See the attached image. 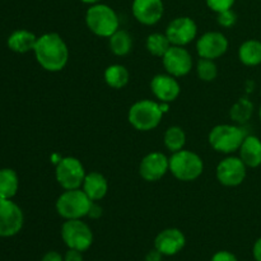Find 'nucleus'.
Here are the masks:
<instances>
[{"label": "nucleus", "instance_id": "1", "mask_svg": "<svg viewBox=\"0 0 261 261\" xmlns=\"http://www.w3.org/2000/svg\"><path fill=\"white\" fill-rule=\"evenodd\" d=\"M33 53L41 68L50 73H58L68 65L69 48L59 33L50 32L40 36Z\"/></svg>", "mask_w": 261, "mask_h": 261}, {"label": "nucleus", "instance_id": "2", "mask_svg": "<svg viewBox=\"0 0 261 261\" xmlns=\"http://www.w3.org/2000/svg\"><path fill=\"white\" fill-rule=\"evenodd\" d=\"M168 103H158L152 99L135 102L127 112L130 125L139 132H150L160 125Z\"/></svg>", "mask_w": 261, "mask_h": 261}, {"label": "nucleus", "instance_id": "3", "mask_svg": "<svg viewBox=\"0 0 261 261\" xmlns=\"http://www.w3.org/2000/svg\"><path fill=\"white\" fill-rule=\"evenodd\" d=\"M86 24L96 36L110 38L120 28V19L111 7L97 3L87 9Z\"/></svg>", "mask_w": 261, "mask_h": 261}, {"label": "nucleus", "instance_id": "4", "mask_svg": "<svg viewBox=\"0 0 261 261\" xmlns=\"http://www.w3.org/2000/svg\"><path fill=\"white\" fill-rule=\"evenodd\" d=\"M247 133L239 124H221L214 126L208 135V142L216 152L231 154L237 152Z\"/></svg>", "mask_w": 261, "mask_h": 261}, {"label": "nucleus", "instance_id": "5", "mask_svg": "<svg viewBox=\"0 0 261 261\" xmlns=\"http://www.w3.org/2000/svg\"><path fill=\"white\" fill-rule=\"evenodd\" d=\"M204 162L200 155L191 150L181 149L170 157V172L184 182L195 181L203 175Z\"/></svg>", "mask_w": 261, "mask_h": 261}, {"label": "nucleus", "instance_id": "6", "mask_svg": "<svg viewBox=\"0 0 261 261\" xmlns=\"http://www.w3.org/2000/svg\"><path fill=\"white\" fill-rule=\"evenodd\" d=\"M93 201L87 196L81 189L65 190L58 198L55 204L56 212L61 218L66 219H82L88 216V212Z\"/></svg>", "mask_w": 261, "mask_h": 261}, {"label": "nucleus", "instance_id": "7", "mask_svg": "<svg viewBox=\"0 0 261 261\" xmlns=\"http://www.w3.org/2000/svg\"><path fill=\"white\" fill-rule=\"evenodd\" d=\"M61 239L68 249L87 251L93 244V233L82 219H66L61 226Z\"/></svg>", "mask_w": 261, "mask_h": 261}, {"label": "nucleus", "instance_id": "8", "mask_svg": "<svg viewBox=\"0 0 261 261\" xmlns=\"http://www.w3.org/2000/svg\"><path fill=\"white\" fill-rule=\"evenodd\" d=\"M86 175L83 163L75 157L61 158L55 168V178L64 190L81 189Z\"/></svg>", "mask_w": 261, "mask_h": 261}, {"label": "nucleus", "instance_id": "9", "mask_svg": "<svg viewBox=\"0 0 261 261\" xmlns=\"http://www.w3.org/2000/svg\"><path fill=\"white\" fill-rule=\"evenodd\" d=\"M24 224V214L12 199L0 198V237H13Z\"/></svg>", "mask_w": 261, "mask_h": 261}, {"label": "nucleus", "instance_id": "10", "mask_svg": "<svg viewBox=\"0 0 261 261\" xmlns=\"http://www.w3.org/2000/svg\"><path fill=\"white\" fill-rule=\"evenodd\" d=\"M217 180L227 188H236L241 185L247 175V166L240 157L229 155L218 163L216 170Z\"/></svg>", "mask_w": 261, "mask_h": 261}, {"label": "nucleus", "instance_id": "11", "mask_svg": "<svg viewBox=\"0 0 261 261\" xmlns=\"http://www.w3.org/2000/svg\"><path fill=\"white\" fill-rule=\"evenodd\" d=\"M166 73L175 78L188 75L193 69V58L184 46H171L162 58Z\"/></svg>", "mask_w": 261, "mask_h": 261}, {"label": "nucleus", "instance_id": "12", "mask_svg": "<svg viewBox=\"0 0 261 261\" xmlns=\"http://www.w3.org/2000/svg\"><path fill=\"white\" fill-rule=\"evenodd\" d=\"M166 36L172 46H184L193 42L198 35V25L190 17H177L168 23Z\"/></svg>", "mask_w": 261, "mask_h": 261}, {"label": "nucleus", "instance_id": "13", "mask_svg": "<svg viewBox=\"0 0 261 261\" xmlns=\"http://www.w3.org/2000/svg\"><path fill=\"white\" fill-rule=\"evenodd\" d=\"M228 50V40L222 32L211 31L201 35L196 41V51L201 59H216L221 58Z\"/></svg>", "mask_w": 261, "mask_h": 261}, {"label": "nucleus", "instance_id": "14", "mask_svg": "<svg viewBox=\"0 0 261 261\" xmlns=\"http://www.w3.org/2000/svg\"><path fill=\"white\" fill-rule=\"evenodd\" d=\"M168 171H170V158L161 152L148 153L139 166L140 176L147 182L160 181Z\"/></svg>", "mask_w": 261, "mask_h": 261}, {"label": "nucleus", "instance_id": "15", "mask_svg": "<svg viewBox=\"0 0 261 261\" xmlns=\"http://www.w3.org/2000/svg\"><path fill=\"white\" fill-rule=\"evenodd\" d=\"M132 12L135 19L144 25L157 24L163 17L165 5L162 0H134Z\"/></svg>", "mask_w": 261, "mask_h": 261}, {"label": "nucleus", "instance_id": "16", "mask_svg": "<svg viewBox=\"0 0 261 261\" xmlns=\"http://www.w3.org/2000/svg\"><path fill=\"white\" fill-rule=\"evenodd\" d=\"M150 89L155 98L162 103H171L180 96L181 87L175 76L166 74H157L150 82Z\"/></svg>", "mask_w": 261, "mask_h": 261}, {"label": "nucleus", "instance_id": "17", "mask_svg": "<svg viewBox=\"0 0 261 261\" xmlns=\"http://www.w3.org/2000/svg\"><path fill=\"white\" fill-rule=\"evenodd\" d=\"M185 234L178 228H166L157 234L154 240V249L163 256H172L178 254L185 247Z\"/></svg>", "mask_w": 261, "mask_h": 261}, {"label": "nucleus", "instance_id": "18", "mask_svg": "<svg viewBox=\"0 0 261 261\" xmlns=\"http://www.w3.org/2000/svg\"><path fill=\"white\" fill-rule=\"evenodd\" d=\"M239 157L244 161L247 168H256L261 166V140L255 135L245 138L239 149Z\"/></svg>", "mask_w": 261, "mask_h": 261}, {"label": "nucleus", "instance_id": "19", "mask_svg": "<svg viewBox=\"0 0 261 261\" xmlns=\"http://www.w3.org/2000/svg\"><path fill=\"white\" fill-rule=\"evenodd\" d=\"M82 190L87 194V196L92 201H98L106 196L107 191H109V182L102 173L94 171V172L86 175Z\"/></svg>", "mask_w": 261, "mask_h": 261}, {"label": "nucleus", "instance_id": "20", "mask_svg": "<svg viewBox=\"0 0 261 261\" xmlns=\"http://www.w3.org/2000/svg\"><path fill=\"white\" fill-rule=\"evenodd\" d=\"M37 36L28 30H17L8 37L7 45L9 50L17 54H25L35 50Z\"/></svg>", "mask_w": 261, "mask_h": 261}, {"label": "nucleus", "instance_id": "21", "mask_svg": "<svg viewBox=\"0 0 261 261\" xmlns=\"http://www.w3.org/2000/svg\"><path fill=\"white\" fill-rule=\"evenodd\" d=\"M239 59L244 65L257 66L261 64V41L247 40L239 48Z\"/></svg>", "mask_w": 261, "mask_h": 261}, {"label": "nucleus", "instance_id": "22", "mask_svg": "<svg viewBox=\"0 0 261 261\" xmlns=\"http://www.w3.org/2000/svg\"><path fill=\"white\" fill-rule=\"evenodd\" d=\"M103 76L107 86L114 89H122L127 86L130 79L129 70L120 64H112V65L107 66Z\"/></svg>", "mask_w": 261, "mask_h": 261}, {"label": "nucleus", "instance_id": "23", "mask_svg": "<svg viewBox=\"0 0 261 261\" xmlns=\"http://www.w3.org/2000/svg\"><path fill=\"white\" fill-rule=\"evenodd\" d=\"M19 189V177L12 168L0 170V198L13 199Z\"/></svg>", "mask_w": 261, "mask_h": 261}, {"label": "nucleus", "instance_id": "24", "mask_svg": "<svg viewBox=\"0 0 261 261\" xmlns=\"http://www.w3.org/2000/svg\"><path fill=\"white\" fill-rule=\"evenodd\" d=\"M110 40V50L116 56H126L133 48V40L129 32L124 30H117Z\"/></svg>", "mask_w": 261, "mask_h": 261}, {"label": "nucleus", "instance_id": "25", "mask_svg": "<svg viewBox=\"0 0 261 261\" xmlns=\"http://www.w3.org/2000/svg\"><path fill=\"white\" fill-rule=\"evenodd\" d=\"M171 46L172 45H171L166 33H150L145 41V47H147L148 53L152 54L153 56H157V58H163Z\"/></svg>", "mask_w": 261, "mask_h": 261}, {"label": "nucleus", "instance_id": "26", "mask_svg": "<svg viewBox=\"0 0 261 261\" xmlns=\"http://www.w3.org/2000/svg\"><path fill=\"white\" fill-rule=\"evenodd\" d=\"M163 143L165 147L170 150L171 153L178 152L184 149L186 144V134L182 127L180 126H170L166 130L163 135Z\"/></svg>", "mask_w": 261, "mask_h": 261}, {"label": "nucleus", "instance_id": "27", "mask_svg": "<svg viewBox=\"0 0 261 261\" xmlns=\"http://www.w3.org/2000/svg\"><path fill=\"white\" fill-rule=\"evenodd\" d=\"M252 114H254V103L247 98H240L229 110V116L239 125L249 121Z\"/></svg>", "mask_w": 261, "mask_h": 261}, {"label": "nucleus", "instance_id": "28", "mask_svg": "<svg viewBox=\"0 0 261 261\" xmlns=\"http://www.w3.org/2000/svg\"><path fill=\"white\" fill-rule=\"evenodd\" d=\"M196 73L203 82H213L218 75V66L211 59H199L196 64Z\"/></svg>", "mask_w": 261, "mask_h": 261}, {"label": "nucleus", "instance_id": "29", "mask_svg": "<svg viewBox=\"0 0 261 261\" xmlns=\"http://www.w3.org/2000/svg\"><path fill=\"white\" fill-rule=\"evenodd\" d=\"M217 22L221 27L224 28H231L236 24L237 22V14L232 9L223 10L221 13H217Z\"/></svg>", "mask_w": 261, "mask_h": 261}, {"label": "nucleus", "instance_id": "30", "mask_svg": "<svg viewBox=\"0 0 261 261\" xmlns=\"http://www.w3.org/2000/svg\"><path fill=\"white\" fill-rule=\"evenodd\" d=\"M205 2L209 9L216 13H221L223 10L232 9L236 0H205Z\"/></svg>", "mask_w": 261, "mask_h": 261}, {"label": "nucleus", "instance_id": "31", "mask_svg": "<svg viewBox=\"0 0 261 261\" xmlns=\"http://www.w3.org/2000/svg\"><path fill=\"white\" fill-rule=\"evenodd\" d=\"M211 261H239V260H237L236 255L232 254V252H229V251H226V250H223V251L216 252V254L213 255V257H212Z\"/></svg>", "mask_w": 261, "mask_h": 261}, {"label": "nucleus", "instance_id": "32", "mask_svg": "<svg viewBox=\"0 0 261 261\" xmlns=\"http://www.w3.org/2000/svg\"><path fill=\"white\" fill-rule=\"evenodd\" d=\"M64 261H83V255H82V251L69 249L64 256Z\"/></svg>", "mask_w": 261, "mask_h": 261}, {"label": "nucleus", "instance_id": "33", "mask_svg": "<svg viewBox=\"0 0 261 261\" xmlns=\"http://www.w3.org/2000/svg\"><path fill=\"white\" fill-rule=\"evenodd\" d=\"M101 216H102V208L96 203V201H93L91 205V209H89L88 212V216L87 217H89V218L92 219H98Z\"/></svg>", "mask_w": 261, "mask_h": 261}, {"label": "nucleus", "instance_id": "34", "mask_svg": "<svg viewBox=\"0 0 261 261\" xmlns=\"http://www.w3.org/2000/svg\"><path fill=\"white\" fill-rule=\"evenodd\" d=\"M41 261H64V256H61L58 251H48L43 255Z\"/></svg>", "mask_w": 261, "mask_h": 261}, {"label": "nucleus", "instance_id": "35", "mask_svg": "<svg viewBox=\"0 0 261 261\" xmlns=\"http://www.w3.org/2000/svg\"><path fill=\"white\" fill-rule=\"evenodd\" d=\"M162 256L163 255L161 254L157 249H153L147 254V256H145V261H162Z\"/></svg>", "mask_w": 261, "mask_h": 261}, {"label": "nucleus", "instance_id": "36", "mask_svg": "<svg viewBox=\"0 0 261 261\" xmlns=\"http://www.w3.org/2000/svg\"><path fill=\"white\" fill-rule=\"evenodd\" d=\"M252 255H254V259L256 261H261V237L256 240V242L254 244L252 247Z\"/></svg>", "mask_w": 261, "mask_h": 261}, {"label": "nucleus", "instance_id": "37", "mask_svg": "<svg viewBox=\"0 0 261 261\" xmlns=\"http://www.w3.org/2000/svg\"><path fill=\"white\" fill-rule=\"evenodd\" d=\"M81 2H83L84 4L93 5V4H97V3H99V2H101V0H81Z\"/></svg>", "mask_w": 261, "mask_h": 261}, {"label": "nucleus", "instance_id": "38", "mask_svg": "<svg viewBox=\"0 0 261 261\" xmlns=\"http://www.w3.org/2000/svg\"><path fill=\"white\" fill-rule=\"evenodd\" d=\"M259 119H260V121H261V106H260V110H259Z\"/></svg>", "mask_w": 261, "mask_h": 261}, {"label": "nucleus", "instance_id": "39", "mask_svg": "<svg viewBox=\"0 0 261 261\" xmlns=\"http://www.w3.org/2000/svg\"><path fill=\"white\" fill-rule=\"evenodd\" d=\"M260 94H261V89H260Z\"/></svg>", "mask_w": 261, "mask_h": 261}]
</instances>
